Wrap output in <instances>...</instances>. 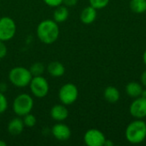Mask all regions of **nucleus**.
Instances as JSON below:
<instances>
[{"label":"nucleus","instance_id":"nucleus-26","mask_svg":"<svg viewBox=\"0 0 146 146\" xmlns=\"http://www.w3.org/2000/svg\"><path fill=\"white\" fill-rule=\"evenodd\" d=\"M140 81H141V85L146 87V69L142 73L140 76Z\"/></svg>","mask_w":146,"mask_h":146},{"label":"nucleus","instance_id":"nucleus-18","mask_svg":"<svg viewBox=\"0 0 146 146\" xmlns=\"http://www.w3.org/2000/svg\"><path fill=\"white\" fill-rule=\"evenodd\" d=\"M129 6L131 10L136 14L146 12V0H131Z\"/></svg>","mask_w":146,"mask_h":146},{"label":"nucleus","instance_id":"nucleus-13","mask_svg":"<svg viewBox=\"0 0 146 146\" xmlns=\"http://www.w3.org/2000/svg\"><path fill=\"white\" fill-rule=\"evenodd\" d=\"M24 127L25 126H24L23 121L19 116V117H15L10 120V121L8 124L7 130L10 135L17 136V135H20L23 132Z\"/></svg>","mask_w":146,"mask_h":146},{"label":"nucleus","instance_id":"nucleus-9","mask_svg":"<svg viewBox=\"0 0 146 146\" xmlns=\"http://www.w3.org/2000/svg\"><path fill=\"white\" fill-rule=\"evenodd\" d=\"M131 115L136 119H143L146 117V98H136L129 107Z\"/></svg>","mask_w":146,"mask_h":146},{"label":"nucleus","instance_id":"nucleus-2","mask_svg":"<svg viewBox=\"0 0 146 146\" xmlns=\"http://www.w3.org/2000/svg\"><path fill=\"white\" fill-rule=\"evenodd\" d=\"M125 136L127 140L133 145L140 144L146 139V123L141 119H137L126 128Z\"/></svg>","mask_w":146,"mask_h":146},{"label":"nucleus","instance_id":"nucleus-20","mask_svg":"<svg viewBox=\"0 0 146 146\" xmlns=\"http://www.w3.org/2000/svg\"><path fill=\"white\" fill-rule=\"evenodd\" d=\"M22 121H23L24 126H25L26 127H28V128L33 127L36 125V123H37V119H36V117H35L33 114H31V113H29V114L24 115Z\"/></svg>","mask_w":146,"mask_h":146},{"label":"nucleus","instance_id":"nucleus-16","mask_svg":"<svg viewBox=\"0 0 146 146\" xmlns=\"http://www.w3.org/2000/svg\"><path fill=\"white\" fill-rule=\"evenodd\" d=\"M144 88L143 86L136 81H132L129 82L127 86H126V92L127 94L133 98H136L141 96V93L143 92Z\"/></svg>","mask_w":146,"mask_h":146},{"label":"nucleus","instance_id":"nucleus-21","mask_svg":"<svg viewBox=\"0 0 146 146\" xmlns=\"http://www.w3.org/2000/svg\"><path fill=\"white\" fill-rule=\"evenodd\" d=\"M90 5L95 8L97 10L98 9H102L108 6L110 0H89Z\"/></svg>","mask_w":146,"mask_h":146},{"label":"nucleus","instance_id":"nucleus-8","mask_svg":"<svg viewBox=\"0 0 146 146\" xmlns=\"http://www.w3.org/2000/svg\"><path fill=\"white\" fill-rule=\"evenodd\" d=\"M105 140L104 133L96 128L89 129L84 134V142L87 146H104Z\"/></svg>","mask_w":146,"mask_h":146},{"label":"nucleus","instance_id":"nucleus-7","mask_svg":"<svg viewBox=\"0 0 146 146\" xmlns=\"http://www.w3.org/2000/svg\"><path fill=\"white\" fill-rule=\"evenodd\" d=\"M16 33L15 21L9 16L0 17V40L6 42L11 40Z\"/></svg>","mask_w":146,"mask_h":146},{"label":"nucleus","instance_id":"nucleus-15","mask_svg":"<svg viewBox=\"0 0 146 146\" xmlns=\"http://www.w3.org/2000/svg\"><path fill=\"white\" fill-rule=\"evenodd\" d=\"M68 15H69V11L68 7L63 4H61L55 8V10L53 12V20L58 24L62 23L68 20Z\"/></svg>","mask_w":146,"mask_h":146},{"label":"nucleus","instance_id":"nucleus-24","mask_svg":"<svg viewBox=\"0 0 146 146\" xmlns=\"http://www.w3.org/2000/svg\"><path fill=\"white\" fill-rule=\"evenodd\" d=\"M8 52V49L6 44H4L3 41L0 40V59H3L6 56Z\"/></svg>","mask_w":146,"mask_h":146},{"label":"nucleus","instance_id":"nucleus-23","mask_svg":"<svg viewBox=\"0 0 146 146\" xmlns=\"http://www.w3.org/2000/svg\"><path fill=\"white\" fill-rule=\"evenodd\" d=\"M43 2L51 8H56L61 4H62V0H43Z\"/></svg>","mask_w":146,"mask_h":146},{"label":"nucleus","instance_id":"nucleus-3","mask_svg":"<svg viewBox=\"0 0 146 146\" xmlns=\"http://www.w3.org/2000/svg\"><path fill=\"white\" fill-rule=\"evenodd\" d=\"M33 77L30 69L25 67H14L9 72V82L18 88H25L28 86Z\"/></svg>","mask_w":146,"mask_h":146},{"label":"nucleus","instance_id":"nucleus-22","mask_svg":"<svg viewBox=\"0 0 146 146\" xmlns=\"http://www.w3.org/2000/svg\"><path fill=\"white\" fill-rule=\"evenodd\" d=\"M8 100L3 92H0V115L3 114L8 109Z\"/></svg>","mask_w":146,"mask_h":146},{"label":"nucleus","instance_id":"nucleus-17","mask_svg":"<svg viewBox=\"0 0 146 146\" xmlns=\"http://www.w3.org/2000/svg\"><path fill=\"white\" fill-rule=\"evenodd\" d=\"M120 97H121L120 92L115 86H110L106 87L105 90L104 91V98L109 103L115 104V103L118 102L120 99Z\"/></svg>","mask_w":146,"mask_h":146},{"label":"nucleus","instance_id":"nucleus-19","mask_svg":"<svg viewBox=\"0 0 146 146\" xmlns=\"http://www.w3.org/2000/svg\"><path fill=\"white\" fill-rule=\"evenodd\" d=\"M30 71L33 76L42 75L44 72V66L42 62H35L30 67Z\"/></svg>","mask_w":146,"mask_h":146},{"label":"nucleus","instance_id":"nucleus-29","mask_svg":"<svg viewBox=\"0 0 146 146\" xmlns=\"http://www.w3.org/2000/svg\"><path fill=\"white\" fill-rule=\"evenodd\" d=\"M143 62H144V63L145 64L146 66V50H145L144 54H143Z\"/></svg>","mask_w":146,"mask_h":146},{"label":"nucleus","instance_id":"nucleus-27","mask_svg":"<svg viewBox=\"0 0 146 146\" xmlns=\"http://www.w3.org/2000/svg\"><path fill=\"white\" fill-rule=\"evenodd\" d=\"M7 89V86L5 83H0V92H4Z\"/></svg>","mask_w":146,"mask_h":146},{"label":"nucleus","instance_id":"nucleus-14","mask_svg":"<svg viewBox=\"0 0 146 146\" xmlns=\"http://www.w3.org/2000/svg\"><path fill=\"white\" fill-rule=\"evenodd\" d=\"M47 71L50 76L54 78H59L65 74V67L62 62L58 61H53L48 64Z\"/></svg>","mask_w":146,"mask_h":146},{"label":"nucleus","instance_id":"nucleus-10","mask_svg":"<svg viewBox=\"0 0 146 146\" xmlns=\"http://www.w3.org/2000/svg\"><path fill=\"white\" fill-rule=\"evenodd\" d=\"M71 129L64 123L57 122L51 128V134L59 141H67L71 137Z\"/></svg>","mask_w":146,"mask_h":146},{"label":"nucleus","instance_id":"nucleus-30","mask_svg":"<svg viewBox=\"0 0 146 146\" xmlns=\"http://www.w3.org/2000/svg\"><path fill=\"white\" fill-rule=\"evenodd\" d=\"M7 145V143L2 139H0V146H6Z\"/></svg>","mask_w":146,"mask_h":146},{"label":"nucleus","instance_id":"nucleus-6","mask_svg":"<svg viewBox=\"0 0 146 146\" xmlns=\"http://www.w3.org/2000/svg\"><path fill=\"white\" fill-rule=\"evenodd\" d=\"M79 97V90L73 83L64 84L58 91V98L64 105H71L76 102Z\"/></svg>","mask_w":146,"mask_h":146},{"label":"nucleus","instance_id":"nucleus-28","mask_svg":"<svg viewBox=\"0 0 146 146\" xmlns=\"http://www.w3.org/2000/svg\"><path fill=\"white\" fill-rule=\"evenodd\" d=\"M104 145L105 146H113L114 145V143L112 141H110V139H106L105 142H104Z\"/></svg>","mask_w":146,"mask_h":146},{"label":"nucleus","instance_id":"nucleus-1","mask_svg":"<svg viewBox=\"0 0 146 146\" xmlns=\"http://www.w3.org/2000/svg\"><path fill=\"white\" fill-rule=\"evenodd\" d=\"M38 38L44 44L55 43L60 34L58 23L53 19H46L40 21L36 30Z\"/></svg>","mask_w":146,"mask_h":146},{"label":"nucleus","instance_id":"nucleus-5","mask_svg":"<svg viewBox=\"0 0 146 146\" xmlns=\"http://www.w3.org/2000/svg\"><path fill=\"white\" fill-rule=\"evenodd\" d=\"M28 86L32 95L37 98H43L46 97L50 91V85L47 80L42 75L33 76Z\"/></svg>","mask_w":146,"mask_h":146},{"label":"nucleus","instance_id":"nucleus-12","mask_svg":"<svg viewBox=\"0 0 146 146\" xmlns=\"http://www.w3.org/2000/svg\"><path fill=\"white\" fill-rule=\"evenodd\" d=\"M97 15H98L97 9L92 6L89 5L82 9L80 15V19L83 24L90 25L95 21V20L97 19Z\"/></svg>","mask_w":146,"mask_h":146},{"label":"nucleus","instance_id":"nucleus-25","mask_svg":"<svg viewBox=\"0 0 146 146\" xmlns=\"http://www.w3.org/2000/svg\"><path fill=\"white\" fill-rule=\"evenodd\" d=\"M78 0H62V4L68 7H74L77 4Z\"/></svg>","mask_w":146,"mask_h":146},{"label":"nucleus","instance_id":"nucleus-11","mask_svg":"<svg viewBox=\"0 0 146 146\" xmlns=\"http://www.w3.org/2000/svg\"><path fill=\"white\" fill-rule=\"evenodd\" d=\"M50 117L52 120L57 121V122H62L64 121L68 117V110L67 109L66 105L61 104H56L50 109Z\"/></svg>","mask_w":146,"mask_h":146},{"label":"nucleus","instance_id":"nucleus-31","mask_svg":"<svg viewBox=\"0 0 146 146\" xmlns=\"http://www.w3.org/2000/svg\"><path fill=\"white\" fill-rule=\"evenodd\" d=\"M140 97H144V98H146V90H143L142 93H141V96Z\"/></svg>","mask_w":146,"mask_h":146},{"label":"nucleus","instance_id":"nucleus-4","mask_svg":"<svg viewBox=\"0 0 146 146\" xmlns=\"http://www.w3.org/2000/svg\"><path fill=\"white\" fill-rule=\"evenodd\" d=\"M34 106V101L31 95L27 93H21L17 95L12 104V109L15 114L20 117L31 113Z\"/></svg>","mask_w":146,"mask_h":146}]
</instances>
